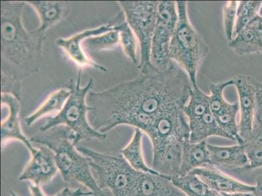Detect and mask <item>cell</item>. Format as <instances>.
<instances>
[{"mask_svg": "<svg viewBox=\"0 0 262 196\" xmlns=\"http://www.w3.org/2000/svg\"><path fill=\"white\" fill-rule=\"evenodd\" d=\"M192 85L189 76L171 61L165 70L140 75L100 92H90L86 102L92 107V126L102 133L120 125L148 132L161 114L183 109Z\"/></svg>", "mask_w": 262, "mask_h": 196, "instance_id": "cell-1", "label": "cell"}, {"mask_svg": "<svg viewBox=\"0 0 262 196\" xmlns=\"http://www.w3.org/2000/svg\"><path fill=\"white\" fill-rule=\"evenodd\" d=\"M26 2L1 1L2 93L21 100V82L39 71L42 61L43 33L24 26Z\"/></svg>", "mask_w": 262, "mask_h": 196, "instance_id": "cell-2", "label": "cell"}, {"mask_svg": "<svg viewBox=\"0 0 262 196\" xmlns=\"http://www.w3.org/2000/svg\"><path fill=\"white\" fill-rule=\"evenodd\" d=\"M31 142L39 143L53 150L58 170L66 187L77 189L84 186L96 196H109L99 188L93 175L89 159L78 151L75 136L64 126L37 134Z\"/></svg>", "mask_w": 262, "mask_h": 196, "instance_id": "cell-3", "label": "cell"}, {"mask_svg": "<svg viewBox=\"0 0 262 196\" xmlns=\"http://www.w3.org/2000/svg\"><path fill=\"white\" fill-rule=\"evenodd\" d=\"M82 71V69H80L76 82L71 80L65 85L70 90L71 94L63 109L56 115L49 117L40 128V131L45 132L58 126H66L72 131L77 146L82 141H104L107 138L106 133L95 130L88 121L87 114L93 109L87 104L86 98L94 88V81L90 79L85 87H81Z\"/></svg>", "mask_w": 262, "mask_h": 196, "instance_id": "cell-4", "label": "cell"}, {"mask_svg": "<svg viewBox=\"0 0 262 196\" xmlns=\"http://www.w3.org/2000/svg\"><path fill=\"white\" fill-rule=\"evenodd\" d=\"M176 5L178 21L169 48V57L187 73L193 87H196L198 71L208 56L209 48L190 23L187 2L178 1Z\"/></svg>", "mask_w": 262, "mask_h": 196, "instance_id": "cell-5", "label": "cell"}, {"mask_svg": "<svg viewBox=\"0 0 262 196\" xmlns=\"http://www.w3.org/2000/svg\"><path fill=\"white\" fill-rule=\"evenodd\" d=\"M78 151L89 159L90 167L101 190L108 189L113 196H131L137 171L122 155L95 151L77 146Z\"/></svg>", "mask_w": 262, "mask_h": 196, "instance_id": "cell-6", "label": "cell"}, {"mask_svg": "<svg viewBox=\"0 0 262 196\" xmlns=\"http://www.w3.org/2000/svg\"><path fill=\"white\" fill-rule=\"evenodd\" d=\"M159 3L160 1L118 2L139 42L140 58L138 68L142 75L157 72L151 63V52Z\"/></svg>", "mask_w": 262, "mask_h": 196, "instance_id": "cell-7", "label": "cell"}, {"mask_svg": "<svg viewBox=\"0 0 262 196\" xmlns=\"http://www.w3.org/2000/svg\"><path fill=\"white\" fill-rule=\"evenodd\" d=\"M178 21L176 2L160 1L151 52V63L157 71L165 70L170 63L169 48Z\"/></svg>", "mask_w": 262, "mask_h": 196, "instance_id": "cell-8", "label": "cell"}, {"mask_svg": "<svg viewBox=\"0 0 262 196\" xmlns=\"http://www.w3.org/2000/svg\"><path fill=\"white\" fill-rule=\"evenodd\" d=\"M153 152L189 142L190 128L183 109H175L159 116L146 133Z\"/></svg>", "mask_w": 262, "mask_h": 196, "instance_id": "cell-9", "label": "cell"}, {"mask_svg": "<svg viewBox=\"0 0 262 196\" xmlns=\"http://www.w3.org/2000/svg\"><path fill=\"white\" fill-rule=\"evenodd\" d=\"M233 85L232 80L209 85V104L211 113L222 130L228 136L230 140L237 142V144H244L241 138L239 124L237 123V115L239 111V102L230 104L224 96V91L226 87Z\"/></svg>", "mask_w": 262, "mask_h": 196, "instance_id": "cell-10", "label": "cell"}, {"mask_svg": "<svg viewBox=\"0 0 262 196\" xmlns=\"http://www.w3.org/2000/svg\"><path fill=\"white\" fill-rule=\"evenodd\" d=\"M126 21L125 14L121 11L112 20L105 25L94 29H89L77 33L69 38H59L56 41L57 46L60 47L69 57L75 62L80 69L85 67H92L102 72H106L107 69L99 65L90 59L85 54L82 47V43L88 38L103 34L110 31L120 30V25Z\"/></svg>", "mask_w": 262, "mask_h": 196, "instance_id": "cell-11", "label": "cell"}, {"mask_svg": "<svg viewBox=\"0 0 262 196\" xmlns=\"http://www.w3.org/2000/svg\"><path fill=\"white\" fill-rule=\"evenodd\" d=\"M30 154L29 163L19 176L18 180L29 181L38 186L50 183L59 171L53 150L42 145L35 148Z\"/></svg>", "mask_w": 262, "mask_h": 196, "instance_id": "cell-12", "label": "cell"}, {"mask_svg": "<svg viewBox=\"0 0 262 196\" xmlns=\"http://www.w3.org/2000/svg\"><path fill=\"white\" fill-rule=\"evenodd\" d=\"M233 85L239 96L240 122L239 131L245 143L249 142L252 135L256 105V90L253 79L251 76L239 75L233 79Z\"/></svg>", "mask_w": 262, "mask_h": 196, "instance_id": "cell-13", "label": "cell"}, {"mask_svg": "<svg viewBox=\"0 0 262 196\" xmlns=\"http://www.w3.org/2000/svg\"><path fill=\"white\" fill-rule=\"evenodd\" d=\"M20 101L13 95L8 93H2V106L8 107L9 114L8 118L1 124V142L4 147L9 141L16 140L22 142L29 151L35 149L30 139L24 134L20 123Z\"/></svg>", "mask_w": 262, "mask_h": 196, "instance_id": "cell-14", "label": "cell"}, {"mask_svg": "<svg viewBox=\"0 0 262 196\" xmlns=\"http://www.w3.org/2000/svg\"><path fill=\"white\" fill-rule=\"evenodd\" d=\"M131 196H187L171 179L159 173L137 171Z\"/></svg>", "mask_w": 262, "mask_h": 196, "instance_id": "cell-15", "label": "cell"}, {"mask_svg": "<svg viewBox=\"0 0 262 196\" xmlns=\"http://www.w3.org/2000/svg\"><path fill=\"white\" fill-rule=\"evenodd\" d=\"M213 190L221 193L254 192L255 186L247 185L209 166L194 169L191 172Z\"/></svg>", "mask_w": 262, "mask_h": 196, "instance_id": "cell-16", "label": "cell"}, {"mask_svg": "<svg viewBox=\"0 0 262 196\" xmlns=\"http://www.w3.org/2000/svg\"><path fill=\"white\" fill-rule=\"evenodd\" d=\"M211 166L242 172L249 165L245 143L233 146L208 144Z\"/></svg>", "mask_w": 262, "mask_h": 196, "instance_id": "cell-17", "label": "cell"}, {"mask_svg": "<svg viewBox=\"0 0 262 196\" xmlns=\"http://www.w3.org/2000/svg\"><path fill=\"white\" fill-rule=\"evenodd\" d=\"M228 46L240 56L262 53V16H255L242 32L228 42Z\"/></svg>", "mask_w": 262, "mask_h": 196, "instance_id": "cell-18", "label": "cell"}, {"mask_svg": "<svg viewBox=\"0 0 262 196\" xmlns=\"http://www.w3.org/2000/svg\"><path fill=\"white\" fill-rule=\"evenodd\" d=\"M36 11L40 20V26L37 32H46L52 26L56 25L65 18L70 11L68 2L28 1Z\"/></svg>", "mask_w": 262, "mask_h": 196, "instance_id": "cell-19", "label": "cell"}, {"mask_svg": "<svg viewBox=\"0 0 262 196\" xmlns=\"http://www.w3.org/2000/svg\"><path fill=\"white\" fill-rule=\"evenodd\" d=\"M211 166L206 141L197 143L187 142L183 148L182 165L179 176H185L194 169Z\"/></svg>", "mask_w": 262, "mask_h": 196, "instance_id": "cell-20", "label": "cell"}, {"mask_svg": "<svg viewBox=\"0 0 262 196\" xmlns=\"http://www.w3.org/2000/svg\"><path fill=\"white\" fill-rule=\"evenodd\" d=\"M143 132L139 129L135 128L134 134L128 144L121 150L126 161L135 170L143 173L157 174L156 171L150 168L145 162L142 150Z\"/></svg>", "mask_w": 262, "mask_h": 196, "instance_id": "cell-21", "label": "cell"}, {"mask_svg": "<svg viewBox=\"0 0 262 196\" xmlns=\"http://www.w3.org/2000/svg\"><path fill=\"white\" fill-rule=\"evenodd\" d=\"M71 91L64 86L61 89L52 93L46 101L37 109L34 113L26 117L25 122L28 126H32L35 122L39 120L42 117L47 114L54 113V112L61 111L66 103L70 97Z\"/></svg>", "mask_w": 262, "mask_h": 196, "instance_id": "cell-22", "label": "cell"}, {"mask_svg": "<svg viewBox=\"0 0 262 196\" xmlns=\"http://www.w3.org/2000/svg\"><path fill=\"white\" fill-rule=\"evenodd\" d=\"M171 181L187 196H223L192 173L176 177L171 179Z\"/></svg>", "mask_w": 262, "mask_h": 196, "instance_id": "cell-23", "label": "cell"}, {"mask_svg": "<svg viewBox=\"0 0 262 196\" xmlns=\"http://www.w3.org/2000/svg\"><path fill=\"white\" fill-rule=\"evenodd\" d=\"M120 44L119 30L110 31L97 36L88 38L82 43L85 52H95L115 49Z\"/></svg>", "mask_w": 262, "mask_h": 196, "instance_id": "cell-24", "label": "cell"}, {"mask_svg": "<svg viewBox=\"0 0 262 196\" xmlns=\"http://www.w3.org/2000/svg\"><path fill=\"white\" fill-rule=\"evenodd\" d=\"M245 149L249 159V165L242 172L262 167V126L253 129L251 138L245 143Z\"/></svg>", "mask_w": 262, "mask_h": 196, "instance_id": "cell-25", "label": "cell"}, {"mask_svg": "<svg viewBox=\"0 0 262 196\" xmlns=\"http://www.w3.org/2000/svg\"><path fill=\"white\" fill-rule=\"evenodd\" d=\"M261 6L260 1L238 2L236 23L233 32V37L242 32L252 19L258 15Z\"/></svg>", "mask_w": 262, "mask_h": 196, "instance_id": "cell-26", "label": "cell"}, {"mask_svg": "<svg viewBox=\"0 0 262 196\" xmlns=\"http://www.w3.org/2000/svg\"><path fill=\"white\" fill-rule=\"evenodd\" d=\"M119 32H120V45L124 53L133 64L139 65V62L138 61L137 58L139 42L127 21L121 24Z\"/></svg>", "mask_w": 262, "mask_h": 196, "instance_id": "cell-27", "label": "cell"}, {"mask_svg": "<svg viewBox=\"0 0 262 196\" xmlns=\"http://www.w3.org/2000/svg\"><path fill=\"white\" fill-rule=\"evenodd\" d=\"M238 2L229 1L226 4L223 9L224 29L228 42L232 41L233 37V32L237 18V10Z\"/></svg>", "mask_w": 262, "mask_h": 196, "instance_id": "cell-28", "label": "cell"}, {"mask_svg": "<svg viewBox=\"0 0 262 196\" xmlns=\"http://www.w3.org/2000/svg\"><path fill=\"white\" fill-rule=\"evenodd\" d=\"M29 189L31 196H47L42 192L40 186H35L30 183ZM92 195H94V193L91 191L85 190L84 188L72 189L66 187L54 196H88Z\"/></svg>", "mask_w": 262, "mask_h": 196, "instance_id": "cell-29", "label": "cell"}, {"mask_svg": "<svg viewBox=\"0 0 262 196\" xmlns=\"http://www.w3.org/2000/svg\"><path fill=\"white\" fill-rule=\"evenodd\" d=\"M256 90V105L253 123V129L262 126V82L254 80Z\"/></svg>", "mask_w": 262, "mask_h": 196, "instance_id": "cell-30", "label": "cell"}, {"mask_svg": "<svg viewBox=\"0 0 262 196\" xmlns=\"http://www.w3.org/2000/svg\"><path fill=\"white\" fill-rule=\"evenodd\" d=\"M254 193L256 196H262V175L256 179Z\"/></svg>", "mask_w": 262, "mask_h": 196, "instance_id": "cell-31", "label": "cell"}, {"mask_svg": "<svg viewBox=\"0 0 262 196\" xmlns=\"http://www.w3.org/2000/svg\"><path fill=\"white\" fill-rule=\"evenodd\" d=\"M223 196H256L254 192H239L233 193H222Z\"/></svg>", "mask_w": 262, "mask_h": 196, "instance_id": "cell-32", "label": "cell"}, {"mask_svg": "<svg viewBox=\"0 0 262 196\" xmlns=\"http://www.w3.org/2000/svg\"><path fill=\"white\" fill-rule=\"evenodd\" d=\"M259 15L262 16V2H261V6L260 9H259Z\"/></svg>", "mask_w": 262, "mask_h": 196, "instance_id": "cell-33", "label": "cell"}, {"mask_svg": "<svg viewBox=\"0 0 262 196\" xmlns=\"http://www.w3.org/2000/svg\"><path fill=\"white\" fill-rule=\"evenodd\" d=\"M11 196H18L17 194H16V193L14 192H11Z\"/></svg>", "mask_w": 262, "mask_h": 196, "instance_id": "cell-34", "label": "cell"}, {"mask_svg": "<svg viewBox=\"0 0 262 196\" xmlns=\"http://www.w3.org/2000/svg\"><path fill=\"white\" fill-rule=\"evenodd\" d=\"M88 196H96V195H88Z\"/></svg>", "mask_w": 262, "mask_h": 196, "instance_id": "cell-35", "label": "cell"}]
</instances>
